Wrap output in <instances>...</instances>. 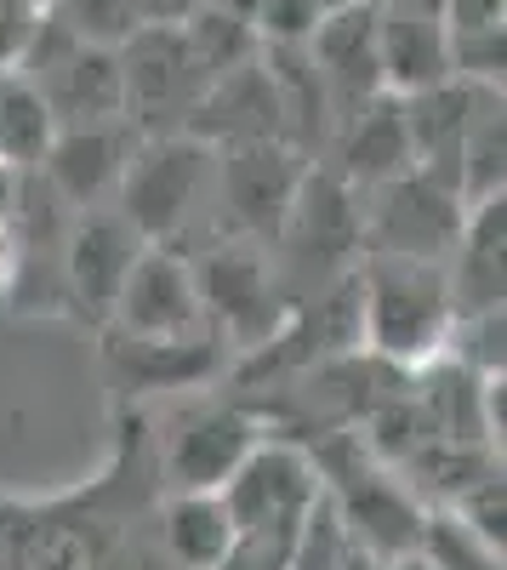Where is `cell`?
Wrapping results in <instances>:
<instances>
[{
	"instance_id": "6",
	"label": "cell",
	"mask_w": 507,
	"mask_h": 570,
	"mask_svg": "<svg viewBox=\"0 0 507 570\" xmlns=\"http://www.w3.org/2000/svg\"><path fill=\"white\" fill-rule=\"evenodd\" d=\"M120 75H126V120L143 137L182 131L200 91L211 86V75L195 63L177 23H137L120 40Z\"/></svg>"
},
{
	"instance_id": "20",
	"label": "cell",
	"mask_w": 507,
	"mask_h": 570,
	"mask_svg": "<svg viewBox=\"0 0 507 570\" xmlns=\"http://www.w3.org/2000/svg\"><path fill=\"white\" fill-rule=\"evenodd\" d=\"M52 137H58V120L34 91V80H23L18 69L0 75V160L18 171H34L46 149H52Z\"/></svg>"
},
{
	"instance_id": "21",
	"label": "cell",
	"mask_w": 507,
	"mask_h": 570,
	"mask_svg": "<svg viewBox=\"0 0 507 570\" xmlns=\"http://www.w3.org/2000/svg\"><path fill=\"white\" fill-rule=\"evenodd\" d=\"M422 559L434 570H501V548H490L485 537H474L450 508L422 513V537H417Z\"/></svg>"
},
{
	"instance_id": "1",
	"label": "cell",
	"mask_w": 507,
	"mask_h": 570,
	"mask_svg": "<svg viewBox=\"0 0 507 570\" xmlns=\"http://www.w3.org/2000/svg\"><path fill=\"white\" fill-rule=\"evenodd\" d=\"M359 325L365 348L394 371H422L450 348L456 303L445 285V263L365 252L359 263Z\"/></svg>"
},
{
	"instance_id": "2",
	"label": "cell",
	"mask_w": 507,
	"mask_h": 570,
	"mask_svg": "<svg viewBox=\"0 0 507 570\" xmlns=\"http://www.w3.org/2000/svg\"><path fill=\"white\" fill-rule=\"evenodd\" d=\"M217 171V149L195 131H149L137 137V149L115 183L120 217L143 234V240H171V234L195 217L206 183Z\"/></svg>"
},
{
	"instance_id": "7",
	"label": "cell",
	"mask_w": 507,
	"mask_h": 570,
	"mask_svg": "<svg viewBox=\"0 0 507 570\" xmlns=\"http://www.w3.org/2000/svg\"><path fill=\"white\" fill-rule=\"evenodd\" d=\"M302 149H291L286 137H268V142H228L217 149V200L235 223V234L246 240H274L297 200V183H302Z\"/></svg>"
},
{
	"instance_id": "13",
	"label": "cell",
	"mask_w": 507,
	"mask_h": 570,
	"mask_svg": "<svg viewBox=\"0 0 507 570\" xmlns=\"http://www.w3.org/2000/svg\"><path fill=\"white\" fill-rule=\"evenodd\" d=\"M182 131H195L200 142H211V149H228V142H268V137H286V115H280V91H274L262 58L240 63L217 75L200 104L189 109V120H182Z\"/></svg>"
},
{
	"instance_id": "12",
	"label": "cell",
	"mask_w": 507,
	"mask_h": 570,
	"mask_svg": "<svg viewBox=\"0 0 507 570\" xmlns=\"http://www.w3.org/2000/svg\"><path fill=\"white\" fill-rule=\"evenodd\" d=\"M143 246L149 240L120 212H86L69 228V240H63V285H69V297H74V308L86 320H109L120 279H126V268L137 263Z\"/></svg>"
},
{
	"instance_id": "24",
	"label": "cell",
	"mask_w": 507,
	"mask_h": 570,
	"mask_svg": "<svg viewBox=\"0 0 507 570\" xmlns=\"http://www.w3.org/2000/svg\"><path fill=\"white\" fill-rule=\"evenodd\" d=\"M40 12H46V0H0V75L18 69L23 46H29L34 23H40Z\"/></svg>"
},
{
	"instance_id": "19",
	"label": "cell",
	"mask_w": 507,
	"mask_h": 570,
	"mask_svg": "<svg viewBox=\"0 0 507 570\" xmlns=\"http://www.w3.org/2000/svg\"><path fill=\"white\" fill-rule=\"evenodd\" d=\"M456 188L463 200L507 195V115H501V86H490L474 104V120L463 131V160H456Z\"/></svg>"
},
{
	"instance_id": "9",
	"label": "cell",
	"mask_w": 507,
	"mask_h": 570,
	"mask_svg": "<svg viewBox=\"0 0 507 570\" xmlns=\"http://www.w3.org/2000/svg\"><path fill=\"white\" fill-rule=\"evenodd\" d=\"M109 320L126 331V337H195V331H206L195 263H182L160 240L143 246L137 263L126 268V279H120Z\"/></svg>"
},
{
	"instance_id": "18",
	"label": "cell",
	"mask_w": 507,
	"mask_h": 570,
	"mask_svg": "<svg viewBox=\"0 0 507 570\" xmlns=\"http://www.w3.org/2000/svg\"><path fill=\"white\" fill-rule=\"evenodd\" d=\"M235 542V519H228L217 491H177L166 508V553L177 570H217V559Z\"/></svg>"
},
{
	"instance_id": "11",
	"label": "cell",
	"mask_w": 507,
	"mask_h": 570,
	"mask_svg": "<svg viewBox=\"0 0 507 570\" xmlns=\"http://www.w3.org/2000/svg\"><path fill=\"white\" fill-rule=\"evenodd\" d=\"M137 131L126 115L120 120H98V126H58L52 149H46V160L34 171H46V183H52V195L69 200V206H98L103 195H115V183L137 149Z\"/></svg>"
},
{
	"instance_id": "15",
	"label": "cell",
	"mask_w": 507,
	"mask_h": 570,
	"mask_svg": "<svg viewBox=\"0 0 507 570\" xmlns=\"http://www.w3.org/2000/svg\"><path fill=\"white\" fill-rule=\"evenodd\" d=\"M501 252H507V195L468 200L463 234H456V246L445 257V285H450L456 314L501 308V292H507Z\"/></svg>"
},
{
	"instance_id": "26",
	"label": "cell",
	"mask_w": 507,
	"mask_h": 570,
	"mask_svg": "<svg viewBox=\"0 0 507 570\" xmlns=\"http://www.w3.org/2000/svg\"><path fill=\"white\" fill-rule=\"evenodd\" d=\"M23 274V234H18V217H0V292H12Z\"/></svg>"
},
{
	"instance_id": "23",
	"label": "cell",
	"mask_w": 507,
	"mask_h": 570,
	"mask_svg": "<svg viewBox=\"0 0 507 570\" xmlns=\"http://www.w3.org/2000/svg\"><path fill=\"white\" fill-rule=\"evenodd\" d=\"M474 537H485L490 548H507V485H501V468H490L485 480H474L456 502H445Z\"/></svg>"
},
{
	"instance_id": "8",
	"label": "cell",
	"mask_w": 507,
	"mask_h": 570,
	"mask_svg": "<svg viewBox=\"0 0 507 570\" xmlns=\"http://www.w3.org/2000/svg\"><path fill=\"white\" fill-rule=\"evenodd\" d=\"M319 491L326 485H319V468L302 445L257 440L217 497L235 519V531H257V525H302V513L314 508Z\"/></svg>"
},
{
	"instance_id": "27",
	"label": "cell",
	"mask_w": 507,
	"mask_h": 570,
	"mask_svg": "<svg viewBox=\"0 0 507 570\" xmlns=\"http://www.w3.org/2000/svg\"><path fill=\"white\" fill-rule=\"evenodd\" d=\"M18 195H23V171L0 160V217H18Z\"/></svg>"
},
{
	"instance_id": "14",
	"label": "cell",
	"mask_w": 507,
	"mask_h": 570,
	"mask_svg": "<svg viewBox=\"0 0 507 570\" xmlns=\"http://www.w3.org/2000/svg\"><path fill=\"white\" fill-rule=\"evenodd\" d=\"M257 422L235 405H200L189 411L171 440H166V473L177 491H222V480L246 462V451L257 445Z\"/></svg>"
},
{
	"instance_id": "3",
	"label": "cell",
	"mask_w": 507,
	"mask_h": 570,
	"mask_svg": "<svg viewBox=\"0 0 507 570\" xmlns=\"http://www.w3.org/2000/svg\"><path fill=\"white\" fill-rule=\"evenodd\" d=\"M371 200H359V240L365 252H394V257H422L445 263L456 234H463L468 200L450 183L428 171H399L377 188H365Z\"/></svg>"
},
{
	"instance_id": "16",
	"label": "cell",
	"mask_w": 507,
	"mask_h": 570,
	"mask_svg": "<svg viewBox=\"0 0 507 570\" xmlns=\"http://www.w3.org/2000/svg\"><path fill=\"white\" fill-rule=\"evenodd\" d=\"M342 126V142H337V160H342V177L354 188H377L399 171H410V131H405V109L394 91H377L365 98Z\"/></svg>"
},
{
	"instance_id": "4",
	"label": "cell",
	"mask_w": 507,
	"mask_h": 570,
	"mask_svg": "<svg viewBox=\"0 0 507 570\" xmlns=\"http://www.w3.org/2000/svg\"><path fill=\"white\" fill-rule=\"evenodd\" d=\"M195 285H200L206 325L240 354L262 348L291 314L280 274H274V263L257 246H211L195 263Z\"/></svg>"
},
{
	"instance_id": "25",
	"label": "cell",
	"mask_w": 507,
	"mask_h": 570,
	"mask_svg": "<svg viewBox=\"0 0 507 570\" xmlns=\"http://www.w3.org/2000/svg\"><path fill=\"white\" fill-rule=\"evenodd\" d=\"M445 29H468V23H501V0H439Z\"/></svg>"
},
{
	"instance_id": "22",
	"label": "cell",
	"mask_w": 507,
	"mask_h": 570,
	"mask_svg": "<svg viewBox=\"0 0 507 570\" xmlns=\"http://www.w3.org/2000/svg\"><path fill=\"white\" fill-rule=\"evenodd\" d=\"M445 63H450V75H456V80L501 86V69H507V29H501V23L445 29Z\"/></svg>"
},
{
	"instance_id": "17",
	"label": "cell",
	"mask_w": 507,
	"mask_h": 570,
	"mask_svg": "<svg viewBox=\"0 0 507 570\" xmlns=\"http://www.w3.org/2000/svg\"><path fill=\"white\" fill-rule=\"evenodd\" d=\"M115 360L131 371L137 389H189L222 371V337L211 325L195 337H126Z\"/></svg>"
},
{
	"instance_id": "10",
	"label": "cell",
	"mask_w": 507,
	"mask_h": 570,
	"mask_svg": "<svg viewBox=\"0 0 507 570\" xmlns=\"http://www.w3.org/2000/svg\"><path fill=\"white\" fill-rule=\"evenodd\" d=\"M302 46H308L319 80H326V98H331L337 120H348L365 98L388 91L382 63H377V0H354V7L319 12V23Z\"/></svg>"
},
{
	"instance_id": "5",
	"label": "cell",
	"mask_w": 507,
	"mask_h": 570,
	"mask_svg": "<svg viewBox=\"0 0 507 570\" xmlns=\"http://www.w3.org/2000/svg\"><path fill=\"white\" fill-rule=\"evenodd\" d=\"M274 240L286 246V274H297V285L314 279L331 285L354 268V252H365L359 240V188L342 171H302L297 200L280 223Z\"/></svg>"
}]
</instances>
